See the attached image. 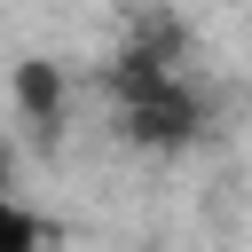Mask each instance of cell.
I'll list each match as a JSON object with an SVG mask.
<instances>
[{"label":"cell","instance_id":"obj_1","mask_svg":"<svg viewBox=\"0 0 252 252\" xmlns=\"http://www.w3.org/2000/svg\"><path fill=\"white\" fill-rule=\"evenodd\" d=\"M110 87H118V126H126V142H142V150H189V142H197L205 102H197L165 63H150V55H118Z\"/></svg>","mask_w":252,"mask_h":252},{"label":"cell","instance_id":"obj_2","mask_svg":"<svg viewBox=\"0 0 252 252\" xmlns=\"http://www.w3.org/2000/svg\"><path fill=\"white\" fill-rule=\"evenodd\" d=\"M16 102L32 118H63V63H47V55L16 63Z\"/></svg>","mask_w":252,"mask_h":252},{"label":"cell","instance_id":"obj_3","mask_svg":"<svg viewBox=\"0 0 252 252\" xmlns=\"http://www.w3.org/2000/svg\"><path fill=\"white\" fill-rule=\"evenodd\" d=\"M0 213H8V158H0Z\"/></svg>","mask_w":252,"mask_h":252}]
</instances>
